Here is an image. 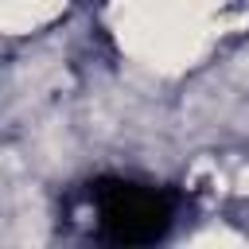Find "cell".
<instances>
[{
  "instance_id": "obj_1",
  "label": "cell",
  "mask_w": 249,
  "mask_h": 249,
  "mask_svg": "<svg viewBox=\"0 0 249 249\" xmlns=\"http://www.w3.org/2000/svg\"><path fill=\"white\" fill-rule=\"evenodd\" d=\"M97 226L117 245H152L171 226V198L152 187H136L124 179H97L89 187Z\"/></svg>"
}]
</instances>
